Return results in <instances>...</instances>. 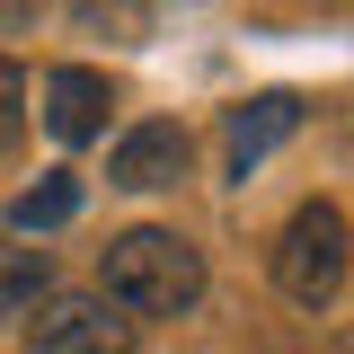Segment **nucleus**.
Here are the masks:
<instances>
[{
  "mask_svg": "<svg viewBox=\"0 0 354 354\" xmlns=\"http://www.w3.org/2000/svg\"><path fill=\"white\" fill-rule=\"evenodd\" d=\"M97 301H115L133 328L142 319H186L204 301V248L169 221H133L97 248Z\"/></svg>",
  "mask_w": 354,
  "mask_h": 354,
  "instance_id": "1",
  "label": "nucleus"
},
{
  "mask_svg": "<svg viewBox=\"0 0 354 354\" xmlns=\"http://www.w3.org/2000/svg\"><path fill=\"white\" fill-rule=\"evenodd\" d=\"M53 292V257L27 239H0V328L9 319H36V301Z\"/></svg>",
  "mask_w": 354,
  "mask_h": 354,
  "instance_id": "8",
  "label": "nucleus"
},
{
  "mask_svg": "<svg viewBox=\"0 0 354 354\" xmlns=\"http://www.w3.org/2000/svg\"><path fill=\"white\" fill-rule=\"evenodd\" d=\"M186 160H195L186 124L151 115V124H124V133H115V151H106V186H124V195H169L177 177H186Z\"/></svg>",
  "mask_w": 354,
  "mask_h": 354,
  "instance_id": "5",
  "label": "nucleus"
},
{
  "mask_svg": "<svg viewBox=\"0 0 354 354\" xmlns=\"http://www.w3.org/2000/svg\"><path fill=\"white\" fill-rule=\"evenodd\" d=\"M18 124H27V71L0 53V142H18Z\"/></svg>",
  "mask_w": 354,
  "mask_h": 354,
  "instance_id": "9",
  "label": "nucleus"
},
{
  "mask_svg": "<svg viewBox=\"0 0 354 354\" xmlns=\"http://www.w3.org/2000/svg\"><path fill=\"white\" fill-rule=\"evenodd\" d=\"M301 115H310V97L301 88H266V97H239L230 115H221V177L230 186H248V177L301 133Z\"/></svg>",
  "mask_w": 354,
  "mask_h": 354,
  "instance_id": "4",
  "label": "nucleus"
},
{
  "mask_svg": "<svg viewBox=\"0 0 354 354\" xmlns=\"http://www.w3.org/2000/svg\"><path fill=\"white\" fill-rule=\"evenodd\" d=\"M80 221V177L71 169H44L36 186L9 195V239H44V230H71Z\"/></svg>",
  "mask_w": 354,
  "mask_h": 354,
  "instance_id": "7",
  "label": "nucleus"
},
{
  "mask_svg": "<svg viewBox=\"0 0 354 354\" xmlns=\"http://www.w3.org/2000/svg\"><path fill=\"white\" fill-rule=\"evenodd\" d=\"M36 9H44V0H0V27H27Z\"/></svg>",
  "mask_w": 354,
  "mask_h": 354,
  "instance_id": "10",
  "label": "nucleus"
},
{
  "mask_svg": "<svg viewBox=\"0 0 354 354\" xmlns=\"http://www.w3.org/2000/svg\"><path fill=\"white\" fill-rule=\"evenodd\" d=\"M106 106H115V88L97 62H53L44 71V133L62 142V151H88L97 133H106Z\"/></svg>",
  "mask_w": 354,
  "mask_h": 354,
  "instance_id": "6",
  "label": "nucleus"
},
{
  "mask_svg": "<svg viewBox=\"0 0 354 354\" xmlns=\"http://www.w3.org/2000/svg\"><path fill=\"white\" fill-rule=\"evenodd\" d=\"M27 354H133V319L97 292H44L27 319Z\"/></svg>",
  "mask_w": 354,
  "mask_h": 354,
  "instance_id": "3",
  "label": "nucleus"
},
{
  "mask_svg": "<svg viewBox=\"0 0 354 354\" xmlns=\"http://www.w3.org/2000/svg\"><path fill=\"white\" fill-rule=\"evenodd\" d=\"M346 354H354V346H346Z\"/></svg>",
  "mask_w": 354,
  "mask_h": 354,
  "instance_id": "11",
  "label": "nucleus"
},
{
  "mask_svg": "<svg viewBox=\"0 0 354 354\" xmlns=\"http://www.w3.org/2000/svg\"><path fill=\"white\" fill-rule=\"evenodd\" d=\"M266 274H274V292H283L292 310H328L337 292H346V274H354V230H346V213H337L328 195L292 204L283 230H274V248H266Z\"/></svg>",
  "mask_w": 354,
  "mask_h": 354,
  "instance_id": "2",
  "label": "nucleus"
}]
</instances>
